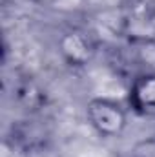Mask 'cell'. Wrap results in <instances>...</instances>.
Returning <instances> with one entry per match:
<instances>
[{"label":"cell","instance_id":"cell-1","mask_svg":"<svg viewBox=\"0 0 155 157\" xmlns=\"http://www.w3.org/2000/svg\"><path fill=\"white\" fill-rule=\"evenodd\" d=\"M84 113H86L88 124L102 139L120 137L124 133V130L128 128L126 110L119 102L112 101V99H106V97L89 99L86 102Z\"/></svg>","mask_w":155,"mask_h":157},{"label":"cell","instance_id":"cell-2","mask_svg":"<svg viewBox=\"0 0 155 157\" xmlns=\"http://www.w3.org/2000/svg\"><path fill=\"white\" fill-rule=\"evenodd\" d=\"M57 48H59V55L62 57V60L71 68L88 66L93 60L95 51H97L93 39L78 28L62 31L57 40Z\"/></svg>","mask_w":155,"mask_h":157},{"label":"cell","instance_id":"cell-3","mask_svg":"<svg viewBox=\"0 0 155 157\" xmlns=\"http://www.w3.org/2000/svg\"><path fill=\"white\" fill-rule=\"evenodd\" d=\"M128 101L135 113L142 117H155V71H144L133 78Z\"/></svg>","mask_w":155,"mask_h":157},{"label":"cell","instance_id":"cell-4","mask_svg":"<svg viewBox=\"0 0 155 157\" xmlns=\"http://www.w3.org/2000/svg\"><path fill=\"white\" fill-rule=\"evenodd\" d=\"M126 35L135 40L155 42V15L153 13H141L133 15L124 22Z\"/></svg>","mask_w":155,"mask_h":157},{"label":"cell","instance_id":"cell-5","mask_svg":"<svg viewBox=\"0 0 155 157\" xmlns=\"http://www.w3.org/2000/svg\"><path fill=\"white\" fill-rule=\"evenodd\" d=\"M17 99H18V102L24 108L29 110V108H37L39 106L40 102H42V99H44V95H42V91L35 84H24L22 88H18Z\"/></svg>","mask_w":155,"mask_h":157},{"label":"cell","instance_id":"cell-6","mask_svg":"<svg viewBox=\"0 0 155 157\" xmlns=\"http://www.w3.org/2000/svg\"><path fill=\"white\" fill-rule=\"evenodd\" d=\"M131 157H155V137H146L139 143L133 144L131 152H130Z\"/></svg>","mask_w":155,"mask_h":157},{"label":"cell","instance_id":"cell-7","mask_svg":"<svg viewBox=\"0 0 155 157\" xmlns=\"http://www.w3.org/2000/svg\"><path fill=\"white\" fill-rule=\"evenodd\" d=\"M31 2H35V4H47V2H51V0H31Z\"/></svg>","mask_w":155,"mask_h":157},{"label":"cell","instance_id":"cell-8","mask_svg":"<svg viewBox=\"0 0 155 157\" xmlns=\"http://www.w3.org/2000/svg\"><path fill=\"white\" fill-rule=\"evenodd\" d=\"M128 157H131V155H128Z\"/></svg>","mask_w":155,"mask_h":157}]
</instances>
